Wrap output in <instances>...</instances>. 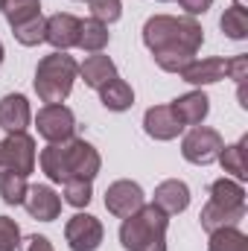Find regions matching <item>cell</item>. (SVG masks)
<instances>
[{
	"label": "cell",
	"mask_w": 248,
	"mask_h": 251,
	"mask_svg": "<svg viewBox=\"0 0 248 251\" xmlns=\"http://www.w3.org/2000/svg\"><path fill=\"white\" fill-rule=\"evenodd\" d=\"M64 201L70 204V207H88L91 204V199H94V187H91V181H79V178H70V181H64Z\"/></svg>",
	"instance_id": "obj_28"
},
{
	"label": "cell",
	"mask_w": 248,
	"mask_h": 251,
	"mask_svg": "<svg viewBox=\"0 0 248 251\" xmlns=\"http://www.w3.org/2000/svg\"><path fill=\"white\" fill-rule=\"evenodd\" d=\"M79 76L85 79L88 88L99 91L102 85H108L117 76V64L111 62L108 56H102V53H94V56H88L85 62L79 64Z\"/></svg>",
	"instance_id": "obj_17"
},
{
	"label": "cell",
	"mask_w": 248,
	"mask_h": 251,
	"mask_svg": "<svg viewBox=\"0 0 248 251\" xmlns=\"http://www.w3.org/2000/svg\"><path fill=\"white\" fill-rule=\"evenodd\" d=\"M38 164H41V173L53 184H64L70 178L94 181L102 170V158H99L97 146L82 140V137H70V140H62V143H47L38 155Z\"/></svg>",
	"instance_id": "obj_2"
},
{
	"label": "cell",
	"mask_w": 248,
	"mask_h": 251,
	"mask_svg": "<svg viewBox=\"0 0 248 251\" xmlns=\"http://www.w3.org/2000/svg\"><path fill=\"white\" fill-rule=\"evenodd\" d=\"M3 3H6V0H0V12H3Z\"/></svg>",
	"instance_id": "obj_36"
},
{
	"label": "cell",
	"mask_w": 248,
	"mask_h": 251,
	"mask_svg": "<svg viewBox=\"0 0 248 251\" xmlns=\"http://www.w3.org/2000/svg\"><path fill=\"white\" fill-rule=\"evenodd\" d=\"M108 38H111L108 26H105L102 21H97V18H88V21H82V24H79L76 47H79V50H85V53H102V50L108 47Z\"/></svg>",
	"instance_id": "obj_21"
},
{
	"label": "cell",
	"mask_w": 248,
	"mask_h": 251,
	"mask_svg": "<svg viewBox=\"0 0 248 251\" xmlns=\"http://www.w3.org/2000/svg\"><path fill=\"white\" fill-rule=\"evenodd\" d=\"M207 201H213L219 207H231V210H246V187L240 181L228 178V176L216 178L210 184V199Z\"/></svg>",
	"instance_id": "obj_19"
},
{
	"label": "cell",
	"mask_w": 248,
	"mask_h": 251,
	"mask_svg": "<svg viewBox=\"0 0 248 251\" xmlns=\"http://www.w3.org/2000/svg\"><path fill=\"white\" fill-rule=\"evenodd\" d=\"M152 204L161 207L167 216H178V213H184L190 207V187L184 181H178V178H167V181H161L155 187Z\"/></svg>",
	"instance_id": "obj_14"
},
{
	"label": "cell",
	"mask_w": 248,
	"mask_h": 251,
	"mask_svg": "<svg viewBox=\"0 0 248 251\" xmlns=\"http://www.w3.org/2000/svg\"><path fill=\"white\" fill-rule=\"evenodd\" d=\"M234 6L237 9H248V0H234Z\"/></svg>",
	"instance_id": "obj_34"
},
{
	"label": "cell",
	"mask_w": 248,
	"mask_h": 251,
	"mask_svg": "<svg viewBox=\"0 0 248 251\" xmlns=\"http://www.w3.org/2000/svg\"><path fill=\"white\" fill-rule=\"evenodd\" d=\"M21 251H53V243L44 234H32L21 243Z\"/></svg>",
	"instance_id": "obj_32"
},
{
	"label": "cell",
	"mask_w": 248,
	"mask_h": 251,
	"mask_svg": "<svg viewBox=\"0 0 248 251\" xmlns=\"http://www.w3.org/2000/svg\"><path fill=\"white\" fill-rule=\"evenodd\" d=\"M246 146H248V134H243L237 143H231V146H222V152H219V167L234 178V181H248V167H246Z\"/></svg>",
	"instance_id": "obj_18"
},
{
	"label": "cell",
	"mask_w": 248,
	"mask_h": 251,
	"mask_svg": "<svg viewBox=\"0 0 248 251\" xmlns=\"http://www.w3.org/2000/svg\"><path fill=\"white\" fill-rule=\"evenodd\" d=\"M167 228L170 216L155 204H143L137 213L123 219L120 246L125 251H167Z\"/></svg>",
	"instance_id": "obj_3"
},
{
	"label": "cell",
	"mask_w": 248,
	"mask_h": 251,
	"mask_svg": "<svg viewBox=\"0 0 248 251\" xmlns=\"http://www.w3.org/2000/svg\"><path fill=\"white\" fill-rule=\"evenodd\" d=\"M29 123H32L29 100L24 94H6L0 100V128L6 134H15V131H26Z\"/></svg>",
	"instance_id": "obj_13"
},
{
	"label": "cell",
	"mask_w": 248,
	"mask_h": 251,
	"mask_svg": "<svg viewBox=\"0 0 248 251\" xmlns=\"http://www.w3.org/2000/svg\"><path fill=\"white\" fill-rule=\"evenodd\" d=\"M143 44L152 53L155 64L167 73H181L196 59L204 44V29L196 18L175 15H152L143 24Z\"/></svg>",
	"instance_id": "obj_1"
},
{
	"label": "cell",
	"mask_w": 248,
	"mask_h": 251,
	"mask_svg": "<svg viewBox=\"0 0 248 251\" xmlns=\"http://www.w3.org/2000/svg\"><path fill=\"white\" fill-rule=\"evenodd\" d=\"M143 131L152 140H161L164 143V140H175L184 131V126H181V120L175 117V111L170 105H152L143 114Z\"/></svg>",
	"instance_id": "obj_12"
},
{
	"label": "cell",
	"mask_w": 248,
	"mask_h": 251,
	"mask_svg": "<svg viewBox=\"0 0 248 251\" xmlns=\"http://www.w3.org/2000/svg\"><path fill=\"white\" fill-rule=\"evenodd\" d=\"M79 76V64L73 56L53 50L50 56H44L38 67H35V94L41 102L53 105V102H64L73 91V82Z\"/></svg>",
	"instance_id": "obj_4"
},
{
	"label": "cell",
	"mask_w": 248,
	"mask_h": 251,
	"mask_svg": "<svg viewBox=\"0 0 248 251\" xmlns=\"http://www.w3.org/2000/svg\"><path fill=\"white\" fill-rule=\"evenodd\" d=\"M79 18L70 15V12H59V15H50L47 18V26H44V41L59 50L67 53L70 47H76V38H79Z\"/></svg>",
	"instance_id": "obj_11"
},
{
	"label": "cell",
	"mask_w": 248,
	"mask_h": 251,
	"mask_svg": "<svg viewBox=\"0 0 248 251\" xmlns=\"http://www.w3.org/2000/svg\"><path fill=\"white\" fill-rule=\"evenodd\" d=\"M143 204H146V193H143V187L137 181L120 178V181L108 184V190H105V207L117 219H125V216L137 213Z\"/></svg>",
	"instance_id": "obj_9"
},
{
	"label": "cell",
	"mask_w": 248,
	"mask_h": 251,
	"mask_svg": "<svg viewBox=\"0 0 248 251\" xmlns=\"http://www.w3.org/2000/svg\"><path fill=\"white\" fill-rule=\"evenodd\" d=\"M170 108L175 111V117L181 120V126H201L204 123V117L210 114V100H207V94L198 88V91H190V94H181L178 100H173L170 102Z\"/></svg>",
	"instance_id": "obj_15"
},
{
	"label": "cell",
	"mask_w": 248,
	"mask_h": 251,
	"mask_svg": "<svg viewBox=\"0 0 248 251\" xmlns=\"http://www.w3.org/2000/svg\"><path fill=\"white\" fill-rule=\"evenodd\" d=\"M35 140L26 131H15L6 134V140H0V176L3 173H18V176H29L35 170Z\"/></svg>",
	"instance_id": "obj_6"
},
{
	"label": "cell",
	"mask_w": 248,
	"mask_h": 251,
	"mask_svg": "<svg viewBox=\"0 0 248 251\" xmlns=\"http://www.w3.org/2000/svg\"><path fill=\"white\" fill-rule=\"evenodd\" d=\"M21 246V228L15 219L0 216V251H15Z\"/></svg>",
	"instance_id": "obj_30"
},
{
	"label": "cell",
	"mask_w": 248,
	"mask_h": 251,
	"mask_svg": "<svg viewBox=\"0 0 248 251\" xmlns=\"http://www.w3.org/2000/svg\"><path fill=\"white\" fill-rule=\"evenodd\" d=\"M187 85H213V82H222L228 76V59H193L184 70L178 73Z\"/></svg>",
	"instance_id": "obj_16"
},
{
	"label": "cell",
	"mask_w": 248,
	"mask_h": 251,
	"mask_svg": "<svg viewBox=\"0 0 248 251\" xmlns=\"http://www.w3.org/2000/svg\"><path fill=\"white\" fill-rule=\"evenodd\" d=\"M24 207H26V213H29L32 219H38V222H53V219H59V213H62V196L50 187V184H35V187L26 190Z\"/></svg>",
	"instance_id": "obj_10"
},
{
	"label": "cell",
	"mask_w": 248,
	"mask_h": 251,
	"mask_svg": "<svg viewBox=\"0 0 248 251\" xmlns=\"http://www.w3.org/2000/svg\"><path fill=\"white\" fill-rule=\"evenodd\" d=\"M44 26H47V18L38 15V18H29V21L12 26V35L24 47H38V44H44Z\"/></svg>",
	"instance_id": "obj_25"
},
{
	"label": "cell",
	"mask_w": 248,
	"mask_h": 251,
	"mask_svg": "<svg viewBox=\"0 0 248 251\" xmlns=\"http://www.w3.org/2000/svg\"><path fill=\"white\" fill-rule=\"evenodd\" d=\"M228 79L246 82L248 79V56H234V59H228Z\"/></svg>",
	"instance_id": "obj_31"
},
{
	"label": "cell",
	"mask_w": 248,
	"mask_h": 251,
	"mask_svg": "<svg viewBox=\"0 0 248 251\" xmlns=\"http://www.w3.org/2000/svg\"><path fill=\"white\" fill-rule=\"evenodd\" d=\"M88 6H91V18L102 21L105 26L120 21V15H123V3L120 0H88Z\"/></svg>",
	"instance_id": "obj_29"
},
{
	"label": "cell",
	"mask_w": 248,
	"mask_h": 251,
	"mask_svg": "<svg viewBox=\"0 0 248 251\" xmlns=\"http://www.w3.org/2000/svg\"><path fill=\"white\" fill-rule=\"evenodd\" d=\"M222 146H225V140L216 128L193 126L181 140V155H184V161L196 164V167H210V164H216Z\"/></svg>",
	"instance_id": "obj_5"
},
{
	"label": "cell",
	"mask_w": 248,
	"mask_h": 251,
	"mask_svg": "<svg viewBox=\"0 0 248 251\" xmlns=\"http://www.w3.org/2000/svg\"><path fill=\"white\" fill-rule=\"evenodd\" d=\"M3 56H6V50H3V44H0V64H3Z\"/></svg>",
	"instance_id": "obj_35"
},
{
	"label": "cell",
	"mask_w": 248,
	"mask_h": 251,
	"mask_svg": "<svg viewBox=\"0 0 248 251\" xmlns=\"http://www.w3.org/2000/svg\"><path fill=\"white\" fill-rule=\"evenodd\" d=\"M207 251H248V237L237 228V225H228V228L210 231Z\"/></svg>",
	"instance_id": "obj_23"
},
{
	"label": "cell",
	"mask_w": 248,
	"mask_h": 251,
	"mask_svg": "<svg viewBox=\"0 0 248 251\" xmlns=\"http://www.w3.org/2000/svg\"><path fill=\"white\" fill-rule=\"evenodd\" d=\"M35 128L38 134L47 140V143H62L70 140L73 131H76V117L73 111L64 105V102H53V105H44L35 117Z\"/></svg>",
	"instance_id": "obj_7"
},
{
	"label": "cell",
	"mask_w": 248,
	"mask_h": 251,
	"mask_svg": "<svg viewBox=\"0 0 248 251\" xmlns=\"http://www.w3.org/2000/svg\"><path fill=\"white\" fill-rule=\"evenodd\" d=\"M246 219V210H231V207H219L213 201H207L198 213V222L201 228L210 234V231H219V228H228V225H240Z\"/></svg>",
	"instance_id": "obj_22"
},
{
	"label": "cell",
	"mask_w": 248,
	"mask_h": 251,
	"mask_svg": "<svg viewBox=\"0 0 248 251\" xmlns=\"http://www.w3.org/2000/svg\"><path fill=\"white\" fill-rule=\"evenodd\" d=\"M99 102L108 108V111H128L131 105H134V91H131V85L120 79V76H114L108 85H102L99 88Z\"/></svg>",
	"instance_id": "obj_20"
},
{
	"label": "cell",
	"mask_w": 248,
	"mask_h": 251,
	"mask_svg": "<svg viewBox=\"0 0 248 251\" xmlns=\"http://www.w3.org/2000/svg\"><path fill=\"white\" fill-rule=\"evenodd\" d=\"M26 176H18V173H3L0 176V199L6 204H24L26 199Z\"/></svg>",
	"instance_id": "obj_27"
},
{
	"label": "cell",
	"mask_w": 248,
	"mask_h": 251,
	"mask_svg": "<svg viewBox=\"0 0 248 251\" xmlns=\"http://www.w3.org/2000/svg\"><path fill=\"white\" fill-rule=\"evenodd\" d=\"M219 29L231 38V41H246L248 38V12L246 9H237V6H228L219 18Z\"/></svg>",
	"instance_id": "obj_24"
},
{
	"label": "cell",
	"mask_w": 248,
	"mask_h": 251,
	"mask_svg": "<svg viewBox=\"0 0 248 251\" xmlns=\"http://www.w3.org/2000/svg\"><path fill=\"white\" fill-rule=\"evenodd\" d=\"M102 237H105V228L94 213H76L64 225V240L70 251H97L102 246Z\"/></svg>",
	"instance_id": "obj_8"
},
{
	"label": "cell",
	"mask_w": 248,
	"mask_h": 251,
	"mask_svg": "<svg viewBox=\"0 0 248 251\" xmlns=\"http://www.w3.org/2000/svg\"><path fill=\"white\" fill-rule=\"evenodd\" d=\"M158 3H170V0H158Z\"/></svg>",
	"instance_id": "obj_37"
},
{
	"label": "cell",
	"mask_w": 248,
	"mask_h": 251,
	"mask_svg": "<svg viewBox=\"0 0 248 251\" xmlns=\"http://www.w3.org/2000/svg\"><path fill=\"white\" fill-rule=\"evenodd\" d=\"M3 15L9 21V26H18L29 18L41 15V0H6L3 3Z\"/></svg>",
	"instance_id": "obj_26"
},
{
	"label": "cell",
	"mask_w": 248,
	"mask_h": 251,
	"mask_svg": "<svg viewBox=\"0 0 248 251\" xmlns=\"http://www.w3.org/2000/svg\"><path fill=\"white\" fill-rule=\"evenodd\" d=\"M178 6L184 9L190 18H196V15H204L213 6V0H178Z\"/></svg>",
	"instance_id": "obj_33"
}]
</instances>
